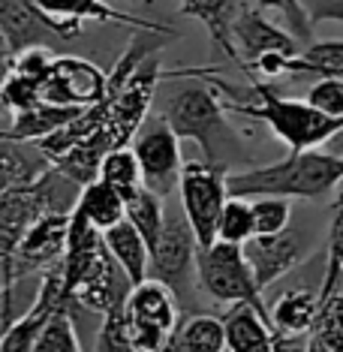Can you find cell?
Listing matches in <instances>:
<instances>
[{
    "mask_svg": "<svg viewBox=\"0 0 343 352\" xmlns=\"http://www.w3.org/2000/svg\"><path fill=\"white\" fill-rule=\"evenodd\" d=\"M154 106L181 142H196L208 166L226 172L253 166L250 148L229 121L223 97L208 82L205 69H166Z\"/></svg>",
    "mask_w": 343,
    "mask_h": 352,
    "instance_id": "cell-1",
    "label": "cell"
},
{
    "mask_svg": "<svg viewBox=\"0 0 343 352\" xmlns=\"http://www.w3.org/2000/svg\"><path fill=\"white\" fill-rule=\"evenodd\" d=\"M343 184V157L331 151H289L283 160L268 166H247L229 172L226 187L229 196L259 199V196H283V199H322L325 193Z\"/></svg>",
    "mask_w": 343,
    "mask_h": 352,
    "instance_id": "cell-2",
    "label": "cell"
},
{
    "mask_svg": "<svg viewBox=\"0 0 343 352\" xmlns=\"http://www.w3.org/2000/svg\"><path fill=\"white\" fill-rule=\"evenodd\" d=\"M253 102H238L226 106V111L253 118V121L268 124V130L277 135L289 151H313L343 130V121L316 111L307 100H289L274 91V85L250 78Z\"/></svg>",
    "mask_w": 343,
    "mask_h": 352,
    "instance_id": "cell-3",
    "label": "cell"
},
{
    "mask_svg": "<svg viewBox=\"0 0 343 352\" xmlns=\"http://www.w3.org/2000/svg\"><path fill=\"white\" fill-rule=\"evenodd\" d=\"M82 187L60 169H45L36 181L0 196V265L10 262L30 226L52 211H73Z\"/></svg>",
    "mask_w": 343,
    "mask_h": 352,
    "instance_id": "cell-4",
    "label": "cell"
},
{
    "mask_svg": "<svg viewBox=\"0 0 343 352\" xmlns=\"http://www.w3.org/2000/svg\"><path fill=\"white\" fill-rule=\"evenodd\" d=\"M196 253L199 241L190 229V223L184 217V211L166 205V223L159 232L157 244L151 247V262H148V280L169 286L178 298L181 307L193 304L196 298Z\"/></svg>",
    "mask_w": 343,
    "mask_h": 352,
    "instance_id": "cell-5",
    "label": "cell"
},
{
    "mask_svg": "<svg viewBox=\"0 0 343 352\" xmlns=\"http://www.w3.org/2000/svg\"><path fill=\"white\" fill-rule=\"evenodd\" d=\"M196 283L208 298L220 304H250L268 316V304L256 286L244 247L214 241L196 253Z\"/></svg>",
    "mask_w": 343,
    "mask_h": 352,
    "instance_id": "cell-6",
    "label": "cell"
},
{
    "mask_svg": "<svg viewBox=\"0 0 343 352\" xmlns=\"http://www.w3.org/2000/svg\"><path fill=\"white\" fill-rule=\"evenodd\" d=\"M181 322V304L169 286L145 280L124 298V328L133 352H163L175 325Z\"/></svg>",
    "mask_w": 343,
    "mask_h": 352,
    "instance_id": "cell-7",
    "label": "cell"
},
{
    "mask_svg": "<svg viewBox=\"0 0 343 352\" xmlns=\"http://www.w3.org/2000/svg\"><path fill=\"white\" fill-rule=\"evenodd\" d=\"M226 175H229L226 169L208 166L205 160H190V163H184V172H181L178 181L181 211H184L199 247H208L217 241V220L229 199Z\"/></svg>",
    "mask_w": 343,
    "mask_h": 352,
    "instance_id": "cell-8",
    "label": "cell"
},
{
    "mask_svg": "<svg viewBox=\"0 0 343 352\" xmlns=\"http://www.w3.org/2000/svg\"><path fill=\"white\" fill-rule=\"evenodd\" d=\"M130 148L135 151V160H139L142 184L151 193H157L159 199H169L172 193H178V181L181 172H184L181 139L157 111L148 115V121L139 126Z\"/></svg>",
    "mask_w": 343,
    "mask_h": 352,
    "instance_id": "cell-9",
    "label": "cell"
},
{
    "mask_svg": "<svg viewBox=\"0 0 343 352\" xmlns=\"http://www.w3.org/2000/svg\"><path fill=\"white\" fill-rule=\"evenodd\" d=\"M69 214L52 211V214H45V217H39L25 235V241L19 244L12 259L0 265V283H19V280H25L27 274H34V271H45V268H52L54 262H60L63 253H67Z\"/></svg>",
    "mask_w": 343,
    "mask_h": 352,
    "instance_id": "cell-10",
    "label": "cell"
},
{
    "mask_svg": "<svg viewBox=\"0 0 343 352\" xmlns=\"http://www.w3.org/2000/svg\"><path fill=\"white\" fill-rule=\"evenodd\" d=\"M109 73H102L97 63L76 58V54H58L43 85V100L54 106L87 109L106 100Z\"/></svg>",
    "mask_w": 343,
    "mask_h": 352,
    "instance_id": "cell-11",
    "label": "cell"
},
{
    "mask_svg": "<svg viewBox=\"0 0 343 352\" xmlns=\"http://www.w3.org/2000/svg\"><path fill=\"white\" fill-rule=\"evenodd\" d=\"M34 6L43 12V19L49 21L60 39H76L82 34V21H109V25H124L130 30H159V34L178 36V30L169 25L135 19V15L115 10L111 3H102V0H34Z\"/></svg>",
    "mask_w": 343,
    "mask_h": 352,
    "instance_id": "cell-12",
    "label": "cell"
},
{
    "mask_svg": "<svg viewBox=\"0 0 343 352\" xmlns=\"http://www.w3.org/2000/svg\"><path fill=\"white\" fill-rule=\"evenodd\" d=\"M232 39H235L238 54H241V73L253 60L265 58V54L295 58V54H301V49H305L286 28L271 25L256 3H244V10L238 12V19L232 25Z\"/></svg>",
    "mask_w": 343,
    "mask_h": 352,
    "instance_id": "cell-13",
    "label": "cell"
},
{
    "mask_svg": "<svg viewBox=\"0 0 343 352\" xmlns=\"http://www.w3.org/2000/svg\"><path fill=\"white\" fill-rule=\"evenodd\" d=\"M305 244H301L298 235H292L289 229L280 232V235H253L250 241L244 244V256L253 268V277H256V286L262 292L268 289L271 283H277L283 274L298 265L305 259Z\"/></svg>",
    "mask_w": 343,
    "mask_h": 352,
    "instance_id": "cell-14",
    "label": "cell"
},
{
    "mask_svg": "<svg viewBox=\"0 0 343 352\" xmlns=\"http://www.w3.org/2000/svg\"><path fill=\"white\" fill-rule=\"evenodd\" d=\"M0 34L12 54L27 49H58L67 43L52 30L34 0H0Z\"/></svg>",
    "mask_w": 343,
    "mask_h": 352,
    "instance_id": "cell-15",
    "label": "cell"
},
{
    "mask_svg": "<svg viewBox=\"0 0 343 352\" xmlns=\"http://www.w3.org/2000/svg\"><path fill=\"white\" fill-rule=\"evenodd\" d=\"M244 3L247 0H181L178 12L187 15V19H196L199 25L205 28L214 49L220 54H226V58L241 69V54L235 49L232 25H235L238 12L244 10Z\"/></svg>",
    "mask_w": 343,
    "mask_h": 352,
    "instance_id": "cell-16",
    "label": "cell"
},
{
    "mask_svg": "<svg viewBox=\"0 0 343 352\" xmlns=\"http://www.w3.org/2000/svg\"><path fill=\"white\" fill-rule=\"evenodd\" d=\"M220 319L226 328V352H271L274 346L271 319L250 304H229Z\"/></svg>",
    "mask_w": 343,
    "mask_h": 352,
    "instance_id": "cell-17",
    "label": "cell"
},
{
    "mask_svg": "<svg viewBox=\"0 0 343 352\" xmlns=\"http://www.w3.org/2000/svg\"><path fill=\"white\" fill-rule=\"evenodd\" d=\"M102 244H106L109 256L115 259V265L121 268V274L130 280V286H139L148 280V262H151V247L145 238L135 232L133 223H115L111 229L102 232Z\"/></svg>",
    "mask_w": 343,
    "mask_h": 352,
    "instance_id": "cell-18",
    "label": "cell"
},
{
    "mask_svg": "<svg viewBox=\"0 0 343 352\" xmlns=\"http://www.w3.org/2000/svg\"><path fill=\"white\" fill-rule=\"evenodd\" d=\"M45 169H52V163L34 142L0 139V196L36 181Z\"/></svg>",
    "mask_w": 343,
    "mask_h": 352,
    "instance_id": "cell-19",
    "label": "cell"
},
{
    "mask_svg": "<svg viewBox=\"0 0 343 352\" xmlns=\"http://www.w3.org/2000/svg\"><path fill=\"white\" fill-rule=\"evenodd\" d=\"M163 352H226V328L220 316L187 314L175 325Z\"/></svg>",
    "mask_w": 343,
    "mask_h": 352,
    "instance_id": "cell-20",
    "label": "cell"
},
{
    "mask_svg": "<svg viewBox=\"0 0 343 352\" xmlns=\"http://www.w3.org/2000/svg\"><path fill=\"white\" fill-rule=\"evenodd\" d=\"M319 316V292L313 289H286L268 307V319L274 331L283 334H310Z\"/></svg>",
    "mask_w": 343,
    "mask_h": 352,
    "instance_id": "cell-21",
    "label": "cell"
},
{
    "mask_svg": "<svg viewBox=\"0 0 343 352\" xmlns=\"http://www.w3.org/2000/svg\"><path fill=\"white\" fill-rule=\"evenodd\" d=\"M343 78V39H313L295 54L286 78Z\"/></svg>",
    "mask_w": 343,
    "mask_h": 352,
    "instance_id": "cell-22",
    "label": "cell"
},
{
    "mask_svg": "<svg viewBox=\"0 0 343 352\" xmlns=\"http://www.w3.org/2000/svg\"><path fill=\"white\" fill-rule=\"evenodd\" d=\"M73 211L82 220L91 223L97 232H106V229L115 226V223L124 220L126 202L109 187V184H102L97 178V181H91V184H85L82 187V193H78Z\"/></svg>",
    "mask_w": 343,
    "mask_h": 352,
    "instance_id": "cell-23",
    "label": "cell"
},
{
    "mask_svg": "<svg viewBox=\"0 0 343 352\" xmlns=\"http://www.w3.org/2000/svg\"><path fill=\"white\" fill-rule=\"evenodd\" d=\"M82 109H69V106H54V102H39V106L12 115L10 124V139L15 142H39L45 135H52L54 130L67 126L73 118H78Z\"/></svg>",
    "mask_w": 343,
    "mask_h": 352,
    "instance_id": "cell-24",
    "label": "cell"
},
{
    "mask_svg": "<svg viewBox=\"0 0 343 352\" xmlns=\"http://www.w3.org/2000/svg\"><path fill=\"white\" fill-rule=\"evenodd\" d=\"M97 178L102 184H109L111 190H115L118 196L124 199H130L139 193L145 184H142V169H139V160H135V151L126 145V148H115V151H109L106 157H102V163H100V172H97Z\"/></svg>",
    "mask_w": 343,
    "mask_h": 352,
    "instance_id": "cell-25",
    "label": "cell"
},
{
    "mask_svg": "<svg viewBox=\"0 0 343 352\" xmlns=\"http://www.w3.org/2000/svg\"><path fill=\"white\" fill-rule=\"evenodd\" d=\"M166 202L169 199H159L157 193H151L148 187H142L135 196L126 199V211H124V220L133 223L135 232L148 241V247L157 244L159 232H163V223H166Z\"/></svg>",
    "mask_w": 343,
    "mask_h": 352,
    "instance_id": "cell-26",
    "label": "cell"
},
{
    "mask_svg": "<svg viewBox=\"0 0 343 352\" xmlns=\"http://www.w3.org/2000/svg\"><path fill=\"white\" fill-rule=\"evenodd\" d=\"M253 235H256V226H253V202L244 196H229L217 220V241L244 247Z\"/></svg>",
    "mask_w": 343,
    "mask_h": 352,
    "instance_id": "cell-27",
    "label": "cell"
},
{
    "mask_svg": "<svg viewBox=\"0 0 343 352\" xmlns=\"http://www.w3.org/2000/svg\"><path fill=\"white\" fill-rule=\"evenodd\" d=\"M34 352H85L76 331V319L67 307H58L49 316V322L34 343Z\"/></svg>",
    "mask_w": 343,
    "mask_h": 352,
    "instance_id": "cell-28",
    "label": "cell"
},
{
    "mask_svg": "<svg viewBox=\"0 0 343 352\" xmlns=\"http://www.w3.org/2000/svg\"><path fill=\"white\" fill-rule=\"evenodd\" d=\"M253 202V226L256 235H280L292 223V205L283 196H259Z\"/></svg>",
    "mask_w": 343,
    "mask_h": 352,
    "instance_id": "cell-29",
    "label": "cell"
},
{
    "mask_svg": "<svg viewBox=\"0 0 343 352\" xmlns=\"http://www.w3.org/2000/svg\"><path fill=\"white\" fill-rule=\"evenodd\" d=\"M253 3H256L262 12L265 10L280 12L286 30H289L301 45L313 43V25L307 21V12H305V6H301V0H253Z\"/></svg>",
    "mask_w": 343,
    "mask_h": 352,
    "instance_id": "cell-30",
    "label": "cell"
},
{
    "mask_svg": "<svg viewBox=\"0 0 343 352\" xmlns=\"http://www.w3.org/2000/svg\"><path fill=\"white\" fill-rule=\"evenodd\" d=\"M93 352H133L130 338H126V328H124V304L111 307L109 314L100 319Z\"/></svg>",
    "mask_w": 343,
    "mask_h": 352,
    "instance_id": "cell-31",
    "label": "cell"
},
{
    "mask_svg": "<svg viewBox=\"0 0 343 352\" xmlns=\"http://www.w3.org/2000/svg\"><path fill=\"white\" fill-rule=\"evenodd\" d=\"M305 100H307L316 111H322V115L343 121V78H340V76L316 78V82L310 85V91H307Z\"/></svg>",
    "mask_w": 343,
    "mask_h": 352,
    "instance_id": "cell-32",
    "label": "cell"
},
{
    "mask_svg": "<svg viewBox=\"0 0 343 352\" xmlns=\"http://www.w3.org/2000/svg\"><path fill=\"white\" fill-rule=\"evenodd\" d=\"M307 12L310 25H325V21H338L343 25V0H301Z\"/></svg>",
    "mask_w": 343,
    "mask_h": 352,
    "instance_id": "cell-33",
    "label": "cell"
},
{
    "mask_svg": "<svg viewBox=\"0 0 343 352\" xmlns=\"http://www.w3.org/2000/svg\"><path fill=\"white\" fill-rule=\"evenodd\" d=\"M313 328H325V331H334L343 338V292H334L331 298L319 304V316Z\"/></svg>",
    "mask_w": 343,
    "mask_h": 352,
    "instance_id": "cell-34",
    "label": "cell"
},
{
    "mask_svg": "<svg viewBox=\"0 0 343 352\" xmlns=\"http://www.w3.org/2000/svg\"><path fill=\"white\" fill-rule=\"evenodd\" d=\"M307 343H310V334L274 331V346H271V352H307Z\"/></svg>",
    "mask_w": 343,
    "mask_h": 352,
    "instance_id": "cell-35",
    "label": "cell"
},
{
    "mask_svg": "<svg viewBox=\"0 0 343 352\" xmlns=\"http://www.w3.org/2000/svg\"><path fill=\"white\" fill-rule=\"evenodd\" d=\"M10 63H12V52H10V45H6L3 34H0V85H3L6 73H10Z\"/></svg>",
    "mask_w": 343,
    "mask_h": 352,
    "instance_id": "cell-36",
    "label": "cell"
},
{
    "mask_svg": "<svg viewBox=\"0 0 343 352\" xmlns=\"http://www.w3.org/2000/svg\"><path fill=\"white\" fill-rule=\"evenodd\" d=\"M0 139H10V133H0Z\"/></svg>",
    "mask_w": 343,
    "mask_h": 352,
    "instance_id": "cell-37",
    "label": "cell"
},
{
    "mask_svg": "<svg viewBox=\"0 0 343 352\" xmlns=\"http://www.w3.org/2000/svg\"><path fill=\"white\" fill-rule=\"evenodd\" d=\"M102 3H115V0H102Z\"/></svg>",
    "mask_w": 343,
    "mask_h": 352,
    "instance_id": "cell-38",
    "label": "cell"
},
{
    "mask_svg": "<svg viewBox=\"0 0 343 352\" xmlns=\"http://www.w3.org/2000/svg\"><path fill=\"white\" fill-rule=\"evenodd\" d=\"M145 3H154V0H145Z\"/></svg>",
    "mask_w": 343,
    "mask_h": 352,
    "instance_id": "cell-39",
    "label": "cell"
}]
</instances>
